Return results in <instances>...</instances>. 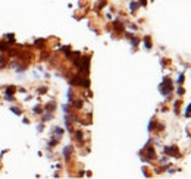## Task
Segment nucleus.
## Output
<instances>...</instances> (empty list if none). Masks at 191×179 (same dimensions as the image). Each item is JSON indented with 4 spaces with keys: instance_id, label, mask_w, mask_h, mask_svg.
<instances>
[{
    "instance_id": "obj_12",
    "label": "nucleus",
    "mask_w": 191,
    "mask_h": 179,
    "mask_svg": "<svg viewBox=\"0 0 191 179\" xmlns=\"http://www.w3.org/2000/svg\"><path fill=\"white\" fill-rule=\"evenodd\" d=\"M144 46H146V48H152V40H150V37H144Z\"/></svg>"
},
{
    "instance_id": "obj_23",
    "label": "nucleus",
    "mask_w": 191,
    "mask_h": 179,
    "mask_svg": "<svg viewBox=\"0 0 191 179\" xmlns=\"http://www.w3.org/2000/svg\"><path fill=\"white\" fill-rule=\"evenodd\" d=\"M10 110H12L15 115H21V110H19L18 107H10Z\"/></svg>"
},
{
    "instance_id": "obj_13",
    "label": "nucleus",
    "mask_w": 191,
    "mask_h": 179,
    "mask_svg": "<svg viewBox=\"0 0 191 179\" xmlns=\"http://www.w3.org/2000/svg\"><path fill=\"white\" fill-rule=\"evenodd\" d=\"M138 6H140V4H138L137 1H131V4H129V9H131V12H135V10L138 9Z\"/></svg>"
},
{
    "instance_id": "obj_17",
    "label": "nucleus",
    "mask_w": 191,
    "mask_h": 179,
    "mask_svg": "<svg viewBox=\"0 0 191 179\" xmlns=\"http://www.w3.org/2000/svg\"><path fill=\"white\" fill-rule=\"evenodd\" d=\"M138 43H140V40H138V38H135V37H132V38H131V44H132V47H137V46H138Z\"/></svg>"
},
{
    "instance_id": "obj_6",
    "label": "nucleus",
    "mask_w": 191,
    "mask_h": 179,
    "mask_svg": "<svg viewBox=\"0 0 191 179\" xmlns=\"http://www.w3.org/2000/svg\"><path fill=\"white\" fill-rule=\"evenodd\" d=\"M7 50H9V43H7V41H0V51L4 53V51H7Z\"/></svg>"
},
{
    "instance_id": "obj_22",
    "label": "nucleus",
    "mask_w": 191,
    "mask_h": 179,
    "mask_svg": "<svg viewBox=\"0 0 191 179\" xmlns=\"http://www.w3.org/2000/svg\"><path fill=\"white\" fill-rule=\"evenodd\" d=\"M184 79H185V76H184V73H181V75H179V78L177 79V82L181 85V84H184Z\"/></svg>"
},
{
    "instance_id": "obj_25",
    "label": "nucleus",
    "mask_w": 191,
    "mask_h": 179,
    "mask_svg": "<svg viewBox=\"0 0 191 179\" xmlns=\"http://www.w3.org/2000/svg\"><path fill=\"white\" fill-rule=\"evenodd\" d=\"M9 54H10L12 57H16V54H18V51H16V50H9Z\"/></svg>"
},
{
    "instance_id": "obj_15",
    "label": "nucleus",
    "mask_w": 191,
    "mask_h": 179,
    "mask_svg": "<svg viewBox=\"0 0 191 179\" xmlns=\"http://www.w3.org/2000/svg\"><path fill=\"white\" fill-rule=\"evenodd\" d=\"M179 107H181V101L178 100V101H175V106H174V110H175V113H177V115L179 113Z\"/></svg>"
},
{
    "instance_id": "obj_20",
    "label": "nucleus",
    "mask_w": 191,
    "mask_h": 179,
    "mask_svg": "<svg viewBox=\"0 0 191 179\" xmlns=\"http://www.w3.org/2000/svg\"><path fill=\"white\" fill-rule=\"evenodd\" d=\"M50 119H51V112H47V113L43 116V120L46 122V120H50Z\"/></svg>"
},
{
    "instance_id": "obj_2",
    "label": "nucleus",
    "mask_w": 191,
    "mask_h": 179,
    "mask_svg": "<svg viewBox=\"0 0 191 179\" xmlns=\"http://www.w3.org/2000/svg\"><path fill=\"white\" fill-rule=\"evenodd\" d=\"M90 56H84L82 57V60L79 62V72H84V73H87L88 72V69H90Z\"/></svg>"
},
{
    "instance_id": "obj_18",
    "label": "nucleus",
    "mask_w": 191,
    "mask_h": 179,
    "mask_svg": "<svg viewBox=\"0 0 191 179\" xmlns=\"http://www.w3.org/2000/svg\"><path fill=\"white\" fill-rule=\"evenodd\" d=\"M74 106H75L76 109H81V107H82V101H81V100H74Z\"/></svg>"
},
{
    "instance_id": "obj_1",
    "label": "nucleus",
    "mask_w": 191,
    "mask_h": 179,
    "mask_svg": "<svg viewBox=\"0 0 191 179\" xmlns=\"http://www.w3.org/2000/svg\"><path fill=\"white\" fill-rule=\"evenodd\" d=\"M172 90H174V87H172V81H171V78H163V82L160 84V93L163 94V95H169L171 93H172Z\"/></svg>"
},
{
    "instance_id": "obj_10",
    "label": "nucleus",
    "mask_w": 191,
    "mask_h": 179,
    "mask_svg": "<svg viewBox=\"0 0 191 179\" xmlns=\"http://www.w3.org/2000/svg\"><path fill=\"white\" fill-rule=\"evenodd\" d=\"M54 107H56L54 101H50V103L46 106V112H53V110H54Z\"/></svg>"
},
{
    "instance_id": "obj_29",
    "label": "nucleus",
    "mask_w": 191,
    "mask_h": 179,
    "mask_svg": "<svg viewBox=\"0 0 191 179\" xmlns=\"http://www.w3.org/2000/svg\"><path fill=\"white\" fill-rule=\"evenodd\" d=\"M163 128H165V126H163V123H157V129H159V131H162Z\"/></svg>"
},
{
    "instance_id": "obj_16",
    "label": "nucleus",
    "mask_w": 191,
    "mask_h": 179,
    "mask_svg": "<svg viewBox=\"0 0 191 179\" xmlns=\"http://www.w3.org/2000/svg\"><path fill=\"white\" fill-rule=\"evenodd\" d=\"M75 140L82 141V132H81V131H75Z\"/></svg>"
},
{
    "instance_id": "obj_4",
    "label": "nucleus",
    "mask_w": 191,
    "mask_h": 179,
    "mask_svg": "<svg viewBox=\"0 0 191 179\" xmlns=\"http://www.w3.org/2000/svg\"><path fill=\"white\" fill-rule=\"evenodd\" d=\"M71 153H72V147H71V145H68V147L63 148V157H65V160H69Z\"/></svg>"
},
{
    "instance_id": "obj_30",
    "label": "nucleus",
    "mask_w": 191,
    "mask_h": 179,
    "mask_svg": "<svg viewBox=\"0 0 191 179\" xmlns=\"http://www.w3.org/2000/svg\"><path fill=\"white\" fill-rule=\"evenodd\" d=\"M138 4H141V6H146L147 4V0H140V3Z\"/></svg>"
},
{
    "instance_id": "obj_3",
    "label": "nucleus",
    "mask_w": 191,
    "mask_h": 179,
    "mask_svg": "<svg viewBox=\"0 0 191 179\" xmlns=\"http://www.w3.org/2000/svg\"><path fill=\"white\" fill-rule=\"evenodd\" d=\"M165 154L166 156H174V157H179V151L175 145H171V147H165Z\"/></svg>"
},
{
    "instance_id": "obj_26",
    "label": "nucleus",
    "mask_w": 191,
    "mask_h": 179,
    "mask_svg": "<svg viewBox=\"0 0 191 179\" xmlns=\"http://www.w3.org/2000/svg\"><path fill=\"white\" fill-rule=\"evenodd\" d=\"M152 129H154V120H150V123H149V131H152Z\"/></svg>"
},
{
    "instance_id": "obj_19",
    "label": "nucleus",
    "mask_w": 191,
    "mask_h": 179,
    "mask_svg": "<svg viewBox=\"0 0 191 179\" xmlns=\"http://www.w3.org/2000/svg\"><path fill=\"white\" fill-rule=\"evenodd\" d=\"M32 112H34V113H37V115H40V113L43 112V107H41V106H35V107L32 109Z\"/></svg>"
},
{
    "instance_id": "obj_11",
    "label": "nucleus",
    "mask_w": 191,
    "mask_h": 179,
    "mask_svg": "<svg viewBox=\"0 0 191 179\" xmlns=\"http://www.w3.org/2000/svg\"><path fill=\"white\" fill-rule=\"evenodd\" d=\"M44 43H46V40H44V38H38V40H35V41H34V44H35L37 47H43V46H44Z\"/></svg>"
},
{
    "instance_id": "obj_27",
    "label": "nucleus",
    "mask_w": 191,
    "mask_h": 179,
    "mask_svg": "<svg viewBox=\"0 0 191 179\" xmlns=\"http://www.w3.org/2000/svg\"><path fill=\"white\" fill-rule=\"evenodd\" d=\"M46 91H47V88H46V87H43V88H38V94H44Z\"/></svg>"
},
{
    "instance_id": "obj_7",
    "label": "nucleus",
    "mask_w": 191,
    "mask_h": 179,
    "mask_svg": "<svg viewBox=\"0 0 191 179\" xmlns=\"http://www.w3.org/2000/svg\"><path fill=\"white\" fill-rule=\"evenodd\" d=\"M15 91H16L15 87H6V88H4V95H12Z\"/></svg>"
},
{
    "instance_id": "obj_21",
    "label": "nucleus",
    "mask_w": 191,
    "mask_h": 179,
    "mask_svg": "<svg viewBox=\"0 0 191 179\" xmlns=\"http://www.w3.org/2000/svg\"><path fill=\"white\" fill-rule=\"evenodd\" d=\"M185 116H187V118H190V116H191V103L187 106V109H185Z\"/></svg>"
},
{
    "instance_id": "obj_9",
    "label": "nucleus",
    "mask_w": 191,
    "mask_h": 179,
    "mask_svg": "<svg viewBox=\"0 0 191 179\" xmlns=\"http://www.w3.org/2000/svg\"><path fill=\"white\" fill-rule=\"evenodd\" d=\"M4 40L9 41L10 44H13V43H15V35H13V34H6V35H4Z\"/></svg>"
},
{
    "instance_id": "obj_31",
    "label": "nucleus",
    "mask_w": 191,
    "mask_h": 179,
    "mask_svg": "<svg viewBox=\"0 0 191 179\" xmlns=\"http://www.w3.org/2000/svg\"><path fill=\"white\" fill-rule=\"evenodd\" d=\"M166 160H168V157H162V159H160V163L163 165V163H166Z\"/></svg>"
},
{
    "instance_id": "obj_14",
    "label": "nucleus",
    "mask_w": 191,
    "mask_h": 179,
    "mask_svg": "<svg viewBox=\"0 0 191 179\" xmlns=\"http://www.w3.org/2000/svg\"><path fill=\"white\" fill-rule=\"evenodd\" d=\"M53 132L57 135V138H60V137H62V134H63V129H62V128H54V129H53Z\"/></svg>"
},
{
    "instance_id": "obj_24",
    "label": "nucleus",
    "mask_w": 191,
    "mask_h": 179,
    "mask_svg": "<svg viewBox=\"0 0 191 179\" xmlns=\"http://www.w3.org/2000/svg\"><path fill=\"white\" fill-rule=\"evenodd\" d=\"M177 93H178V94H179V95H184V93H185V90H184V88H182V87H179V88H178V90H177Z\"/></svg>"
},
{
    "instance_id": "obj_5",
    "label": "nucleus",
    "mask_w": 191,
    "mask_h": 179,
    "mask_svg": "<svg viewBox=\"0 0 191 179\" xmlns=\"http://www.w3.org/2000/svg\"><path fill=\"white\" fill-rule=\"evenodd\" d=\"M153 159H156L154 148H147V162H149V160H153Z\"/></svg>"
},
{
    "instance_id": "obj_8",
    "label": "nucleus",
    "mask_w": 191,
    "mask_h": 179,
    "mask_svg": "<svg viewBox=\"0 0 191 179\" xmlns=\"http://www.w3.org/2000/svg\"><path fill=\"white\" fill-rule=\"evenodd\" d=\"M113 25H115V29H116V31L124 32V25H121V24H119V21H115V22H113Z\"/></svg>"
},
{
    "instance_id": "obj_28",
    "label": "nucleus",
    "mask_w": 191,
    "mask_h": 179,
    "mask_svg": "<svg viewBox=\"0 0 191 179\" xmlns=\"http://www.w3.org/2000/svg\"><path fill=\"white\" fill-rule=\"evenodd\" d=\"M37 131H38V132H41V131H43V123H40V125L37 126Z\"/></svg>"
}]
</instances>
